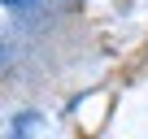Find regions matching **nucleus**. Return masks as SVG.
Masks as SVG:
<instances>
[{"mask_svg":"<svg viewBox=\"0 0 148 139\" xmlns=\"http://www.w3.org/2000/svg\"><path fill=\"white\" fill-rule=\"evenodd\" d=\"M39 122H44V117H39L35 109H26V113H18V117H13V126H9V139H31V130H35Z\"/></svg>","mask_w":148,"mask_h":139,"instance_id":"obj_1","label":"nucleus"},{"mask_svg":"<svg viewBox=\"0 0 148 139\" xmlns=\"http://www.w3.org/2000/svg\"><path fill=\"white\" fill-rule=\"evenodd\" d=\"M5 9H31V5H39V0H0Z\"/></svg>","mask_w":148,"mask_h":139,"instance_id":"obj_2","label":"nucleus"},{"mask_svg":"<svg viewBox=\"0 0 148 139\" xmlns=\"http://www.w3.org/2000/svg\"><path fill=\"white\" fill-rule=\"evenodd\" d=\"M5 61H9V48H5V44H0V65H5Z\"/></svg>","mask_w":148,"mask_h":139,"instance_id":"obj_3","label":"nucleus"}]
</instances>
